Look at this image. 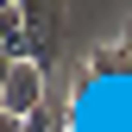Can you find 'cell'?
<instances>
[{"instance_id": "6da1fadb", "label": "cell", "mask_w": 132, "mask_h": 132, "mask_svg": "<svg viewBox=\"0 0 132 132\" xmlns=\"http://www.w3.org/2000/svg\"><path fill=\"white\" fill-rule=\"evenodd\" d=\"M44 113V69L38 63H6L0 76V120H31Z\"/></svg>"}, {"instance_id": "7a4b0ae2", "label": "cell", "mask_w": 132, "mask_h": 132, "mask_svg": "<svg viewBox=\"0 0 132 132\" xmlns=\"http://www.w3.org/2000/svg\"><path fill=\"white\" fill-rule=\"evenodd\" d=\"M25 6V63H51L57 57V6H44V0H19Z\"/></svg>"}, {"instance_id": "3957f363", "label": "cell", "mask_w": 132, "mask_h": 132, "mask_svg": "<svg viewBox=\"0 0 132 132\" xmlns=\"http://www.w3.org/2000/svg\"><path fill=\"white\" fill-rule=\"evenodd\" d=\"M0 44H6V63H25V6H0Z\"/></svg>"}, {"instance_id": "277c9868", "label": "cell", "mask_w": 132, "mask_h": 132, "mask_svg": "<svg viewBox=\"0 0 132 132\" xmlns=\"http://www.w3.org/2000/svg\"><path fill=\"white\" fill-rule=\"evenodd\" d=\"M120 69H132V63H126V44H101V51L88 57V76H120Z\"/></svg>"}, {"instance_id": "5b68a950", "label": "cell", "mask_w": 132, "mask_h": 132, "mask_svg": "<svg viewBox=\"0 0 132 132\" xmlns=\"http://www.w3.org/2000/svg\"><path fill=\"white\" fill-rule=\"evenodd\" d=\"M25 132H69V107H57V101H44V113H31Z\"/></svg>"}, {"instance_id": "8992f818", "label": "cell", "mask_w": 132, "mask_h": 132, "mask_svg": "<svg viewBox=\"0 0 132 132\" xmlns=\"http://www.w3.org/2000/svg\"><path fill=\"white\" fill-rule=\"evenodd\" d=\"M0 132H25V120H0Z\"/></svg>"}, {"instance_id": "52a82bcc", "label": "cell", "mask_w": 132, "mask_h": 132, "mask_svg": "<svg viewBox=\"0 0 132 132\" xmlns=\"http://www.w3.org/2000/svg\"><path fill=\"white\" fill-rule=\"evenodd\" d=\"M120 44H126V63H132V25H126V38H120Z\"/></svg>"}]
</instances>
